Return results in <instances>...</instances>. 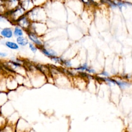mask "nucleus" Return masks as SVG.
Returning <instances> with one entry per match:
<instances>
[{"mask_svg":"<svg viewBox=\"0 0 132 132\" xmlns=\"http://www.w3.org/2000/svg\"><path fill=\"white\" fill-rule=\"evenodd\" d=\"M25 14L26 11L19 5L14 10L7 12L5 15L6 16L10 23L14 25L16 21Z\"/></svg>","mask_w":132,"mask_h":132,"instance_id":"nucleus-1","label":"nucleus"},{"mask_svg":"<svg viewBox=\"0 0 132 132\" xmlns=\"http://www.w3.org/2000/svg\"><path fill=\"white\" fill-rule=\"evenodd\" d=\"M14 25H16L22 28L23 30H28L31 25L30 20L28 19L26 14L19 18L15 23Z\"/></svg>","mask_w":132,"mask_h":132,"instance_id":"nucleus-2","label":"nucleus"},{"mask_svg":"<svg viewBox=\"0 0 132 132\" xmlns=\"http://www.w3.org/2000/svg\"><path fill=\"white\" fill-rule=\"evenodd\" d=\"M13 37V28L11 27L7 26L0 29V37L3 39H10Z\"/></svg>","mask_w":132,"mask_h":132,"instance_id":"nucleus-3","label":"nucleus"},{"mask_svg":"<svg viewBox=\"0 0 132 132\" xmlns=\"http://www.w3.org/2000/svg\"><path fill=\"white\" fill-rule=\"evenodd\" d=\"M4 4L7 12L12 11L20 5V0H4Z\"/></svg>","mask_w":132,"mask_h":132,"instance_id":"nucleus-4","label":"nucleus"},{"mask_svg":"<svg viewBox=\"0 0 132 132\" xmlns=\"http://www.w3.org/2000/svg\"><path fill=\"white\" fill-rule=\"evenodd\" d=\"M20 6L26 12L33 8L34 3L32 0H20Z\"/></svg>","mask_w":132,"mask_h":132,"instance_id":"nucleus-5","label":"nucleus"},{"mask_svg":"<svg viewBox=\"0 0 132 132\" xmlns=\"http://www.w3.org/2000/svg\"><path fill=\"white\" fill-rule=\"evenodd\" d=\"M3 44L6 47L12 50H17L19 48V45L16 43V42H14L13 41L6 40L5 41Z\"/></svg>","mask_w":132,"mask_h":132,"instance_id":"nucleus-6","label":"nucleus"},{"mask_svg":"<svg viewBox=\"0 0 132 132\" xmlns=\"http://www.w3.org/2000/svg\"><path fill=\"white\" fill-rule=\"evenodd\" d=\"M24 30L20 27L16 25H14V27L13 28V36L17 38L19 37L23 36Z\"/></svg>","mask_w":132,"mask_h":132,"instance_id":"nucleus-7","label":"nucleus"},{"mask_svg":"<svg viewBox=\"0 0 132 132\" xmlns=\"http://www.w3.org/2000/svg\"><path fill=\"white\" fill-rule=\"evenodd\" d=\"M28 36L29 38L30 39V40L31 41H32L33 42H34L35 43H36L37 45H42V42L39 40V39L38 38V37H37V36L32 32H29L28 33Z\"/></svg>","mask_w":132,"mask_h":132,"instance_id":"nucleus-8","label":"nucleus"},{"mask_svg":"<svg viewBox=\"0 0 132 132\" xmlns=\"http://www.w3.org/2000/svg\"><path fill=\"white\" fill-rule=\"evenodd\" d=\"M16 43L19 45V46H24L28 44V40L24 36L19 37L16 38Z\"/></svg>","mask_w":132,"mask_h":132,"instance_id":"nucleus-9","label":"nucleus"},{"mask_svg":"<svg viewBox=\"0 0 132 132\" xmlns=\"http://www.w3.org/2000/svg\"><path fill=\"white\" fill-rule=\"evenodd\" d=\"M7 100V95L5 91H0V107L6 104Z\"/></svg>","mask_w":132,"mask_h":132,"instance_id":"nucleus-10","label":"nucleus"},{"mask_svg":"<svg viewBox=\"0 0 132 132\" xmlns=\"http://www.w3.org/2000/svg\"><path fill=\"white\" fill-rule=\"evenodd\" d=\"M1 132H14V130L12 125L7 122V124L1 128Z\"/></svg>","mask_w":132,"mask_h":132,"instance_id":"nucleus-11","label":"nucleus"},{"mask_svg":"<svg viewBox=\"0 0 132 132\" xmlns=\"http://www.w3.org/2000/svg\"><path fill=\"white\" fill-rule=\"evenodd\" d=\"M41 51L44 54H45L47 56H48L50 57H52L53 56H56V53L54 51H53L52 50H47L46 49L43 48V49H41Z\"/></svg>","mask_w":132,"mask_h":132,"instance_id":"nucleus-12","label":"nucleus"},{"mask_svg":"<svg viewBox=\"0 0 132 132\" xmlns=\"http://www.w3.org/2000/svg\"><path fill=\"white\" fill-rule=\"evenodd\" d=\"M7 123V120L6 118L2 114H0V128H2Z\"/></svg>","mask_w":132,"mask_h":132,"instance_id":"nucleus-13","label":"nucleus"},{"mask_svg":"<svg viewBox=\"0 0 132 132\" xmlns=\"http://www.w3.org/2000/svg\"><path fill=\"white\" fill-rule=\"evenodd\" d=\"M6 13V10L5 9L4 0H0V15L5 14Z\"/></svg>","mask_w":132,"mask_h":132,"instance_id":"nucleus-14","label":"nucleus"},{"mask_svg":"<svg viewBox=\"0 0 132 132\" xmlns=\"http://www.w3.org/2000/svg\"><path fill=\"white\" fill-rule=\"evenodd\" d=\"M116 83H117L120 87H121V88H125L126 87L128 86V84L127 82H122V81H116Z\"/></svg>","mask_w":132,"mask_h":132,"instance_id":"nucleus-15","label":"nucleus"},{"mask_svg":"<svg viewBox=\"0 0 132 132\" xmlns=\"http://www.w3.org/2000/svg\"><path fill=\"white\" fill-rule=\"evenodd\" d=\"M8 56V53L5 51H0V58L4 59Z\"/></svg>","mask_w":132,"mask_h":132,"instance_id":"nucleus-16","label":"nucleus"},{"mask_svg":"<svg viewBox=\"0 0 132 132\" xmlns=\"http://www.w3.org/2000/svg\"><path fill=\"white\" fill-rule=\"evenodd\" d=\"M51 59H52L53 60L56 61V62H58V63H60V62H62V60H61V59H60L59 58H58V57H56V56H53V57H51Z\"/></svg>","mask_w":132,"mask_h":132,"instance_id":"nucleus-17","label":"nucleus"},{"mask_svg":"<svg viewBox=\"0 0 132 132\" xmlns=\"http://www.w3.org/2000/svg\"><path fill=\"white\" fill-rule=\"evenodd\" d=\"M29 47L30 48V49L31 50V51L33 52H36V51H37V48L36 47H35V46L33 45V44L32 43H29Z\"/></svg>","mask_w":132,"mask_h":132,"instance_id":"nucleus-18","label":"nucleus"},{"mask_svg":"<svg viewBox=\"0 0 132 132\" xmlns=\"http://www.w3.org/2000/svg\"><path fill=\"white\" fill-rule=\"evenodd\" d=\"M77 70H81V71H84V70H88V67H87V65L86 64H85L82 67H79L78 68L76 69Z\"/></svg>","mask_w":132,"mask_h":132,"instance_id":"nucleus-19","label":"nucleus"},{"mask_svg":"<svg viewBox=\"0 0 132 132\" xmlns=\"http://www.w3.org/2000/svg\"><path fill=\"white\" fill-rule=\"evenodd\" d=\"M64 64H65V65L68 67L71 66V63H70V61H65L64 62Z\"/></svg>","mask_w":132,"mask_h":132,"instance_id":"nucleus-20","label":"nucleus"},{"mask_svg":"<svg viewBox=\"0 0 132 132\" xmlns=\"http://www.w3.org/2000/svg\"><path fill=\"white\" fill-rule=\"evenodd\" d=\"M82 2L85 3V4H89L90 3V0H81Z\"/></svg>","mask_w":132,"mask_h":132,"instance_id":"nucleus-21","label":"nucleus"},{"mask_svg":"<svg viewBox=\"0 0 132 132\" xmlns=\"http://www.w3.org/2000/svg\"><path fill=\"white\" fill-rule=\"evenodd\" d=\"M102 75H104V76H109V74L107 72H102Z\"/></svg>","mask_w":132,"mask_h":132,"instance_id":"nucleus-22","label":"nucleus"},{"mask_svg":"<svg viewBox=\"0 0 132 132\" xmlns=\"http://www.w3.org/2000/svg\"><path fill=\"white\" fill-rule=\"evenodd\" d=\"M87 71L88 72H89V73H95V71L94 70H93V69H88V70H87Z\"/></svg>","mask_w":132,"mask_h":132,"instance_id":"nucleus-23","label":"nucleus"},{"mask_svg":"<svg viewBox=\"0 0 132 132\" xmlns=\"http://www.w3.org/2000/svg\"><path fill=\"white\" fill-rule=\"evenodd\" d=\"M1 68H2V66H1V65L0 64V77L1 76V75H2V69H1Z\"/></svg>","mask_w":132,"mask_h":132,"instance_id":"nucleus-24","label":"nucleus"},{"mask_svg":"<svg viewBox=\"0 0 132 132\" xmlns=\"http://www.w3.org/2000/svg\"><path fill=\"white\" fill-rule=\"evenodd\" d=\"M0 114H1V107H0Z\"/></svg>","mask_w":132,"mask_h":132,"instance_id":"nucleus-25","label":"nucleus"},{"mask_svg":"<svg viewBox=\"0 0 132 132\" xmlns=\"http://www.w3.org/2000/svg\"><path fill=\"white\" fill-rule=\"evenodd\" d=\"M1 128H0V132H1Z\"/></svg>","mask_w":132,"mask_h":132,"instance_id":"nucleus-26","label":"nucleus"},{"mask_svg":"<svg viewBox=\"0 0 132 132\" xmlns=\"http://www.w3.org/2000/svg\"><path fill=\"white\" fill-rule=\"evenodd\" d=\"M1 29V28H0V29Z\"/></svg>","mask_w":132,"mask_h":132,"instance_id":"nucleus-27","label":"nucleus"}]
</instances>
